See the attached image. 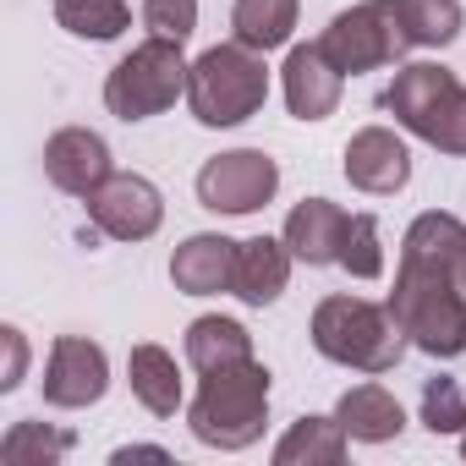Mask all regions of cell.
<instances>
[{
  "label": "cell",
  "mask_w": 466,
  "mask_h": 466,
  "mask_svg": "<svg viewBox=\"0 0 466 466\" xmlns=\"http://www.w3.org/2000/svg\"><path fill=\"white\" fill-rule=\"evenodd\" d=\"M390 313L428 357L466 351V225L450 214H417L400 248Z\"/></svg>",
  "instance_id": "1"
},
{
  "label": "cell",
  "mask_w": 466,
  "mask_h": 466,
  "mask_svg": "<svg viewBox=\"0 0 466 466\" xmlns=\"http://www.w3.org/2000/svg\"><path fill=\"white\" fill-rule=\"evenodd\" d=\"M264 411H269V368L264 362H230L203 373V390L187 411L198 444L208 450H248L264 433Z\"/></svg>",
  "instance_id": "2"
},
{
  "label": "cell",
  "mask_w": 466,
  "mask_h": 466,
  "mask_svg": "<svg viewBox=\"0 0 466 466\" xmlns=\"http://www.w3.org/2000/svg\"><path fill=\"white\" fill-rule=\"evenodd\" d=\"M264 99H269V66L242 39L203 50L187 72V105L203 127H242L248 116L264 110Z\"/></svg>",
  "instance_id": "3"
},
{
  "label": "cell",
  "mask_w": 466,
  "mask_h": 466,
  "mask_svg": "<svg viewBox=\"0 0 466 466\" xmlns=\"http://www.w3.org/2000/svg\"><path fill=\"white\" fill-rule=\"evenodd\" d=\"M313 346L329 362H346L362 373H390L406 351V329L395 324L390 308H373L362 297H324L313 308Z\"/></svg>",
  "instance_id": "4"
},
{
  "label": "cell",
  "mask_w": 466,
  "mask_h": 466,
  "mask_svg": "<svg viewBox=\"0 0 466 466\" xmlns=\"http://www.w3.org/2000/svg\"><path fill=\"white\" fill-rule=\"evenodd\" d=\"M384 110L422 143H433L444 154H466V88L444 66L417 61V66L395 72V83L384 88Z\"/></svg>",
  "instance_id": "5"
},
{
  "label": "cell",
  "mask_w": 466,
  "mask_h": 466,
  "mask_svg": "<svg viewBox=\"0 0 466 466\" xmlns=\"http://www.w3.org/2000/svg\"><path fill=\"white\" fill-rule=\"evenodd\" d=\"M187 72L192 66L181 61L176 39H148L127 61H116V72L105 77V105L121 121H148L176 105V94L187 88Z\"/></svg>",
  "instance_id": "6"
},
{
  "label": "cell",
  "mask_w": 466,
  "mask_h": 466,
  "mask_svg": "<svg viewBox=\"0 0 466 466\" xmlns=\"http://www.w3.org/2000/svg\"><path fill=\"white\" fill-rule=\"evenodd\" d=\"M319 45H324V56H329L346 77L373 72V66H390V61H400L406 50H417L411 34H406V23H400V12H395V0H362V6L340 12V17L324 28Z\"/></svg>",
  "instance_id": "7"
},
{
  "label": "cell",
  "mask_w": 466,
  "mask_h": 466,
  "mask_svg": "<svg viewBox=\"0 0 466 466\" xmlns=\"http://www.w3.org/2000/svg\"><path fill=\"white\" fill-rule=\"evenodd\" d=\"M280 187V165L258 148H230V154H214L203 170H198V198L203 208L214 214H253L275 198Z\"/></svg>",
  "instance_id": "8"
},
{
  "label": "cell",
  "mask_w": 466,
  "mask_h": 466,
  "mask_svg": "<svg viewBox=\"0 0 466 466\" xmlns=\"http://www.w3.org/2000/svg\"><path fill=\"white\" fill-rule=\"evenodd\" d=\"M88 214L94 225L105 230V237L116 242H143L159 230L165 219V203H159V187L143 181V176H110L105 187L88 192Z\"/></svg>",
  "instance_id": "9"
},
{
  "label": "cell",
  "mask_w": 466,
  "mask_h": 466,
  "mask_svg": "<svg viewBox=\"0 0 466 466\" xmlns=\"http://www.w3.org/2000/svg\"><path fill=\"white\" fill-rule=\"evenodd\" d=\"M110 384V362L94 340L83 335H61L50 346V368H45V400L50 406H94Z\"/></svg>",
  "instance_id": "10"
},
{
  "label": "cell",
  "mask_w": 466,
  "mask_h": 466,
  "mask_svg": "<svg viewBox=\"0 0 466 466\" xmlns=\"http://www.w3.org/2000/svg\"><path fill=\"white\" fill-rule=\"evenodd\" d=\"M45 176H50L61 192L88 198V192L105 187L116 170H110V148H105L99 132H88V127H66V132H56V137L45 143Z\"/></svg>",
  "instance_id": "11"
},
{
  "label": "cell",
  "mask_w": 466,
  "mask_h": 466,
  "mask_svg": "<svg viewBox=\"0 0 466 466\" xmlns=\"http://www.w3.org/2000/svg\"><path fill=\"white\" fill-rule=\"evenodd\" d=\"M340 83H346V72L324 56V45H297V50L286 56V105H291L297 121H324V116H335Z\"/></svg>",
  "instance_id": "12"
},
{
  "label": "cell",
  "mask_w": 466,
  "mask_h": 466,
  "mask_svg": "<svg viewBox=\"0 0 466 466\" xmlns=\"http://www.w3.org/2000/svg\"><path fill=\"white\" fill-rule=\"evenodd\" d=\"M411 176V154L395 132L384 127H362L351 143H346V181L362 187V192H400Z\"/></svg>",
  "instance_id": "13"
},
{
  "label": "cell",
  "mask_w": 466,
  "mask_h": 466,
  "mask_svg": "<svg viewBox=\"0 0 466 466\" xmlns=\"http://www.w3.org/2000/svg\"><path fill=\"white\" fill-rule=\"evenodd\" d=\"M346 230H351V214L346 208H335L329 198H302L291 208V219H286V248L302 264H340Z\"/></svg>",
  "instance_id": "14"
},
{
  "label": "cell",
  "mask_w": 466,
  "mask_h": 466,
  "mask_svg": "<svg viewBox=\"0 0 466 466\" xmlns=\"http://www.w3.org/2000/svg\"><path fill=\"white\" fill-rule=\"evenodd\" d=\"M170 280L187 297H214L237 286V242L230 237H187L170 258Z\"/></svg>",
  "instance_id": "15"
},
{
  "label": "cell",
  "mask_w": 466,
  "mask_h": 466,
  "mask_svg": "<svg viewBox=\"0 0 466 466\" xmlns=\"http://www.w3.org/2000/svg\"><path fill=\"white\" fill-rule=\"evenodd\" d=\"M291 248L286 242H275V237H253V242H237V291L248 308H269L280 291H286V280H291Z\"/></svg>",
  "instance_id": "16"
},
{
  "label": "cell",
  "mask_w": 466,
  "mask_h": 466,
  "mask_svg": "<svg viewBox=\"0 0 466 466\" xmlns=\"http://www.w3.org/2000/svg\"><path fill=\"white\" fill-rule=\"evenodd\" d=\"M335 417H340V428H346L351 439H368V444H384V439H395V433L406 428L400 400H395L390 390H379V384H357V390H346L340 406H335Z\"/></svg>",
  "instance_id": "17"
},
{
  "label": "cell",
  "mask_w": 466,
  "mask_h": 466,
  "mask_svg": "<svg viewBox=\"0 0 466 466\" xmlns=\"http://www.w3.org/2000/svg\"><path fill=\"white\" fill-rule=\"evenodd\" d=\"M127 379H132V395L154 417H176V406H181V373H176V357L165 346H132Z\"/></svg>",
  "instance_id": "18"
},
{
  "label": "cell",
  "mask_w": 466,
  "mask_h": 466,
  "mask_svg": "<svg viewBox=\"0 0 466 466\" xmlns=\"http://www.w3.org/2000/svg\"><path fill=\"white\" fill-rule=\"evenodd\" d=\"M346 428L340 417H302L275 444V466H340L346 461Z\"/></svg>",
  "instance_id": "19"
},
{
  "label": "cell",
  "mask_w": 466,
  "mask_h": 466,
  "mask_svg": "<svg viewBox=\"0 0 466 466\" xmlns=\"http://www.w3.org/2000/svg\"><path fill=\"white\" fill-rule=\"evenodd\" d=\"M248 357H253V335H248L237 319H198V324L187 329V362H192L198 373L248 362Z\"/></svg>",
  "instance_id": "20"
},
{
  "label": "cell",
  "mask_w": 466,
  "mask_h": 466,
  "mask_svg": "<svg viewBox=\"0 0 466 466\" xmlns=\"http://www.w3.org/2000/svg\"><path fill=\"white\" fill-rule=\"evenodd\" d=\"M230 28L248 50H280L297 28V0H237L230 6Z\"/></svg>",
  "instance_id": "21"
},
{
  "label": "cell",
  "mask_w": 466,
  "mask_h": 466,
  "mask_svg": "<svg viewBox=\"0 0 466 466\" xmlns=\"http://www.w3.org/2000/svg\"><path fill=\"white\" fill-rule=\"evenodd\" d=\"M56 23L77 39H116L132 28L127 0H56Z\"/></svg>",
  "instance_id": "22"
},
{
  "label": "cell",
  "mask_w": 466,
  "mask_h": 466,
  "mask_svg": "<svg viewBox=\"0 0 466 466\" xmlns=\"http://www.w3.org/2000/svg\"><path fill=\"white\" fill-rule=\"evenodd\" d=\"M72 450V433L45 428V422H12V433L0 439V461L6 466H50Z\"/></svg>",
  "instance_id": "23"
},
{
  "label": "cell",
  "mask_w": 466,
  "mask_h": 466,
  "mask_svg": "<svg viewBox=\"0 0 466 466\" xmlns=\"http://www.w3.org/2000/svg\"><path fill=\"white\" fill-rule=\"evenodd\" d=\"M395 12H400L411 45H450L461 34V6L455 0H395Z\"/></svg>",
  "instance_id": "24"
},
{
  "label": "cell",
  "mask_w": 466,
  "mask_h": 466,
  "mask_svg": "<svg viewBox=\"0 0 466 466\" xmlns=\"http://www.w3.org/2000/svg\"><path fill=\"white\" fill-rule=\"evenodd\" d=\"M422 422L433 433H466V384L461 379H428L422 384Z\"/></svg>",
  "instance_id": "25"
},
{
  "label": "cell",
  "mask_w": 466,
  "mask_h": 466,
  "mask_svg": "<svg viewBox=\"0 0 466 466\" xmlns=\"http://www.w3.org/2000/svg\"><path fill=\"white\" fill-rule=\"evenodd\" d=\"M340 269H351L357 280H379L384 275V248H379V219L373 214H351L346 248H340Z\"/></svg>",
  "instance_id": "26"
},
{
  "label": "cell",
  "mask_w": 466,
  "mask_h": 466,
  "mask_svg": "<svg viewBox=\"0 0 466 466\" xmlns=\"http://www.w3.org/2000/svg\"><path fill=\"white\" fill-rule=\"evenodd\" d=\"M143 23H148L154 39L187 45L192 28H198V0H148V6H143Z\"/></svg>",
  "instance_id": "27"
},
{
  "label": "cell",
  "mask_w": 466,
  "mask_h": 466,
  "mask_svg": "<svg viewBox=\"0 0 466 466\" xmlns=\"http://www.w3.org/2000/svg\"><path fill=\"white\" fill-rule=\"evenodd\" d=\"M0 340H6V373H0V390H17V384H23V368H28L23 329H0Z\"/></svg>",
  "instance_id": "28"
},
{
  "label": "cell",
  "mask_w": 466,
  "mask_h": 466,
  "mask_svg": "<svg viewBox=\"0 0 466 466\" xmlns=\"http://www.w3.org/2000/svg\"><path fill=\"white\" fill-rule=\"evenodd\" d=\"M132 455H143V461H165V450H154V444H132V450H116V461H132Z\"/></svg>",
  "instance_id": "29"
},
{
  "label": "cell",
  "mask_w": 466,
  "mask_h": 466,
  "mask_svg": "<svg viewBox=\"0 0 466 466\" xmlns=\"http://www.w3.org/2000/svg\"><path fill=\"white\" fill-rule=\"evenodd\" d=\"M461 455H466V444H461Z\"/></svg>",
  "instance_id": "30"
}]
</instances>
